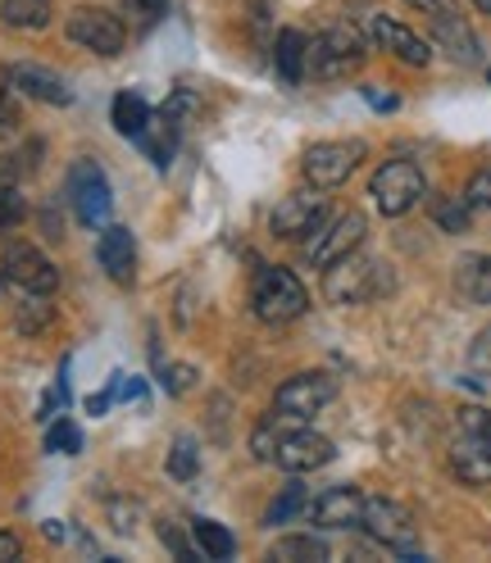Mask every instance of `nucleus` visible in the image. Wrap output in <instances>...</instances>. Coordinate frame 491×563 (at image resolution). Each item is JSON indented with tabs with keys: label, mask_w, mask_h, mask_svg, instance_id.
Here are the masks:
<instances>
[{
	"label": "nucleus",
	"mask_w": 491,
	"mask_h": 563,
	"mask_svg": "<svg viewBox=\"0 0 491 563\" xmlns=\"http://www.w3.org/2000/svg\"><path fill=\"white\" fill-rule=\"evenodd\" d=\"M251 309L255 319L269 323V328H283V323H296L301 313L309 309V291L301 287V277L283 264H264L255 273V287H251Z\"/></svg>",
	"instance_id": "1"
},
{
	"label": "nucleus",
	"mask_w": 491,
	"mask_h": 563,
	"mask_svg": "<svg viewBox=\"0 0 491 563\" xmlns=\"http://www.w3.org/2000/svg\"><path fill=\"white\" fill-rule=\"evenodd\" d=\"M364 59H369V42L356 23H337L309 42L314 78H350V74H360Z\"/></svg>",
	"instance_id": "2"
},
{
	"label": "nucleus",
	"mask_w": 491,
	"mask_h": 563,
	"mask_svg": "<svg viewBox=\"0 0 491 563\" xmlns=\"http://www.w3.org/2000/svg\"><path fill=\"white\" fill-rule=\"evenodd\" d=\"M59 287V268L28 241H10L0 255V291L14 296H55Z\"/></svg>",
	"instance_id": "3"
},
{
	"label": "nucleus",
	"mask_w": 491,
	"mask_h": 563,
	"mask_svg": "<svg viewBox=\"0 0 491 563\" xmlns=\"http://www.w3.org/2000/svg\"><path fill=\"white\" fill-rule=\"evenodd\" d=\"M369 196L378 200V209H382L388 219H401V214H410V209L428 196L424 168H418L414 159H388V164L373 173Z\"/></svg>",
	"instance_id": "4"
},
{
	"label": "nucleus",
	"mask_w": 491,
	"mask_h": 563,
	"mask_svg": "<svg viewBox=\"0 0 491 563\" xmlns=\"http://www.w3.org/2000/svg\"><path fill=\"white\" fill-rule=\"evenodd\" d=\"M68 200H74V214L83 228H105L110 223V209H114V191L110 178L100 173L96 159H78L68 168Z\"/></svg>",
	"instance_id": "5"
},
{
	"label": "nucleus",
	"mask_w": 491,
	"mask_h": 563,
	"mask_svg": "<svg viewBox=\"0 0 491 563\" xmlns=\"http://www.w3.org/2000/svg\"><path fill=\"white\" fill-rule=\"evenodd\" d=\"M378 291H382V287H378V264L364 260L360 251H350V255H341V260H332V264L324 268V296H328L332 305H341V309L364 305V300H373Z\"/></svg>",
	"instance_id": "6"
},
{
	"label": "nucleus",
	"mask_w": 491,
	"mask_h": 563,
	"mask_svg": "<svg viewBox=\"0 0 491 563\" xmlns=\"http://www.w3.org/2000/svg\"><path fill=\"white\" fill-rule=\"evenodd\" d=\"M64 32H68V42H78L83 51L105 55V59H114V55L128 46V27H123V19L110 14V10H100V5H78L74 14H68Z\"/></svg>",
	"instance_id": "7"
},
{
	"label": "nucleus",
	"mask_w": 491,
	"mask_h": 563,
	"mask_svg": "<svg viewBox=\"0 0 491 563\" xmlns=\"http://www.w3.org/2000/svg\"><path fill=\"white\" fill-rule=\"evenodd\" d=\"M360 159H364V141H314L305 151V183L332 191L360 168Z\"/></svg>",
	"instance_id": "8"
},
{
	"label": "nucleus",
	"mask_w": 491,
	"mask_h": 563,
	"mask_svg": "<svg viewBox=\"0 0 491 563\" xmlns=\"http://www.w3.org/2000/svg\"><path fill=\"white\" fill-rule=\"evenodd\" d=\"M364 232H369L364 214H360V209H350V214H341V219H324V228H314V232L301 241V251H305V260H314L319 268H328L332 260L360 251Z\"/></svg>",
	"instance_id": "9"
},
{
	"label": "nucleus",
	"mask_w": 491,
	"mask_h": 563,
	"mask_svg": "<svg viewBox=\"0 0 491 563\" xmlns=\"http://www.w3.org/2000/svg\"><path fill=\"white\" fill-rule=\"evenodd\" d=\"M360 522H364V532H369L378 545H388V550H396V554H405V550H414V545H418V527H414V514H410L401 500H388V496H369V500H364V514H360Z\"/></svg>",
	"instance_id": "10"
},
{
	"label": "nucleus",
	"mask_w": 491,
	"mask_h": 563,
	"mask_svg": "<svg viewBox=\"0 0 491 563\" xmlns=\"http://www.w3.org/2000/svg\"><path fill=\"white\" fill-rule=\"evenodd\" d=\"M324 219H328V200L319 196V187H301L273 209L269 228L283 241H305L314 228H324Z\"/></svg>",
	"instance_id": "11"
},
{
	"label": "nucleus",
	"mask_w": 491,
	"mask_h": 563,
	"mask_svg": "<svg viewBox=\"0 0 491 563\" xmlns=\"http://www.w3.org/2000/svg\"><path fill=\"white\" fill-rule=\"evenodd\" d=\"M332 400H337V377L332 373H296V377H287L283 386H277L273 409L305 422V418H314Z\"/></svg>",
	"instance_id": "12"
},
{
	"label": "nucleus",
	"mask_w": 491,
	"mask_h": 563,
	"mask_svg": "<svg viewBox=\"0 0 491 563\" xmlns=\"http://www.w3.org/2000/svg\"><path fill=\"white\" fill-rule=\"evenodd\" d=\"M332 441L328 437H319V432H305L301 422H292V428L277 437V445H273V460L269 464H277V468H287V473H314V468H328L332 464Z\"/></svg>",
	"instance_id": "13"
},
{
	"label": "nucleus",
	"mask_w": 491,
	"mask_h": 563,
	"mask_svg": "<svg viewBox=\"0 0 491 563\" xmlns=\"http://www.w3.org/2000/svg\"><path fill=\"white\" fill-rule=\"evenodd\" d=\"M369 37H373V46L378 51H388V55H396L401 64H410V68H428L433 64V46L418 37L414 27H405L401 19H388V14H373L369 19Z\"/></svg>",
	"instance_id": "14"
},
{
	"label": "nucleus",
	"mask_w": 491,
	"mask_h": 563,
	"mask_svg": "<svg viewBox=\"0 0 491 563\" xmlns=\"http://www.w3.org/2000/svg\"><path fill=\"white\" fill-rule=\"evenodd\" d=\"M309 522L314 527H328V532H341V527H356L360 514H364V496H360V486H328L319 500H309L305 505Z\"/></svg>",
	"instance_id": "15"
},
{
	"label": "nucleus",
	"mask_w": 491,
	"mask_h": 563,
	"mask_svg": "<svg viewBox=\"0 0 491 563\" xmlns=\"http://www.w3.org/2000/svg\"><path fill=\"white\" fill-rule=\"evenodd\" d=\"M96 260H100L105 273H110V282L128 287V282L137 277V241H132V232L123 223H110L96 241Z\"/></svg>",
	"instance_id": "16"
},
{
	"label": "nucleus",
	"mask_w": 491,
	"mask_h": 563,
	"mask_svg": "<svg viewBox=\"0 0 491 563\" xmlns=\"http://www.w3.org/2000/svg\"><path fill=\"white\" fill-rule=\"evenodd\" d=\"M428 23H433V37H437L441 51H450L460 64H478V37H473V27L460 19V10H455V5L433 10Z\"/></svg>",
	"instance_id": "17"
},
{
	"label": "nucleus",
	"mask_w": 491,
	"mask_h": 563,
	"mask_svg": "<svg viewBox=\"0 0 491 563\" xmlns=\"http://www.w3.org/2000/svg\"><path fill=\"white\" fill-rule=\"evenodd\" d=\"M178 136H183V119L173 114V110H160L151 114V123L142 128V136H137V146H142L151 155L155 168H168L173 155H178Z\"/></svg>",
	"instance_id": "18"
},
{
	"label": "nucleus",
	"mask_w": 491,
	"mask_h": 563,
	"mask_svg": "<svg viewBox=\"0 0 491 563\" xmlns=\"http://www.w3.org/2000/svg\"><path fill=\"white\" fill-rule=\"evenodd\" d=\"M10 87L32 96V100H46V104H68L74 100L68 82L59 74H51V68H37V64H14L10 68Z\"/></svg>",
	"instance_id": "19"
},
{
	"label": "nucleus",
	"mask_w": 491,
	"mask_h": 563,
	"mask_svg": "<svg viewBox=\"0 0 491 563\" xmlns=\"http://www.w3.org/2000/svg\"><path fill=\"white\" fill-rule=\"evenodd\" d=\"M273 68H277V78H283L287 87L305 82V68H309V42H305V32H296V27L277 32V42H273Z\"/></svg>",
	"instance_id": "20"
},
{
	"label": "nucleus",
	"mask_w": 491,
	"mask_h": 563,
	"mask_svg": "<svg viewBox=\"0 0 491 563\" xmlns=\"http://www.w3.org/2000/svg\"><path fill=\"white\" fill-rule=\"evenodd\" d=\"M455 287L473 305H491V255H469L455 268Z\"/></svg>",
	"instance_id": "21"
},
{
	"label": "nucleus",
	"mask_w": 491,
	"mask_h": 563,
	"mask_svg": "<svg viewBox=\"0 0 491 563\" xmlns=\"http://www.w3.org/2000/svg\"><path fill=\"white\" fill-rule=\"evenodd\" d=\"M110 119H114V132H119V136L137 141V136H142V128L151 123V104H146L142 96L123 91V96H114V104H110Z\"/></svg>",
	"instance_id": "22"
},
{
	"label": "nucleus",
	"mask_w": 491,
	"mask_h": 563,
	"mask_svg": "<svg viewBox=\"0 0 491 563\" xmlns=\"http://www.w3.org/2000/svg\"><path fill=\"white\" fill-rule=\"evenodd\" d=\"M192 537H196V550L205 554V559H232L237 554V537L228 532L223 522H215V518H196L192 522Z\"/></svg>",
	"instance_id": "23"
},
{
	"label": "nucleus",
	"mask_w": 491,
	"mask_h": 563,
	"mask_svg": "<svg viewBox=\"0 0 491 563\" xmlns=\"http://www.w3.org/2000/svg\"><path fill=\"white\" fill-rule=\"evenodd\" d=\"M0 19L10 27H46L51 23V0H0Z\"/></svg>",
	"instance_id": "24"
},
{
	"label": "nucleus",
	"mask_w": 491,
	"mask_h": 563,
	"mask_svg": "<svg viewBox=\"0 0 491 563\" xmlns=\"http://www.w3.org/2000/svg\"><path fill=\"white\" fill-rule=\"evenodd\" d=\"M51 319H55L51 296H19V305H14V328H19L23 336L51 328Z\"/></svg>",
	"instance_id": "25"
},
{
	"label": "nucleus",
	"mask_w": 491,
	"mask_h": 563,
	"mask_svg": "<svg viewBox=\"0 0 491 563\" xmlns=\"http://www.w3.org/2000/svg\"><path fill=\"white\" fill-rule=\"evenodd\" d=\"M269 559H283V563H319V559H328V545H324L319 537H283V541L269 550Z\"/></svg>",
	"instance_id": "26"
},
{
	"label": "nucleus",
	"mask_w": 491,
	"mask_h": 563,
	"mask_svg": "<svg viewBox=\"0 0 491 563\" xmlns=\"http://www.w3.org/2000/svg\"><path fill=\"white\" fill-rule=\"evenodd\" d=\"M455 437H460L465 445H473V450H482L487 454V460H491V413L487 409H460V432H455Z\"/></svg>",
	"instance_id": "27"
},
{
	"label": "nucleus",
	"mask_w": 491,
	"mask_h": 563,
	"mask_svg": "<svg viewBox=\"0 0 491 563\" xmlns=\"http://www.w3.org/2000/svg\"><path fill=\"white\" fill-rule=\"evenodd\" d=\"M433 219H437L446 232H455V236H460V232H469L473 209H469L460 196H437V200H433Z\"/></svg>",
	"instance_id": "28"
},
{
	"label": "nucleus",
	"mask_w": 491,
	"mask_h": 563,
	"mask_svg": "<svg viewBox=\"0 0 491 563\" xmlns=\"http://www.w3.org/2000/svg\"><path fill=\"white\" fill-rule=\"evenodd\" d=\"M200 468V454H196V441L192 437H178L168 450V477H178V482H192Z\"/></svg>",
	"instance_id": "29"
},
{
	"label": "nucleus",
	"mask_w": 491,
	"mask_h": 563,
	"mask_svg": "<svg viewBox=\"0 0 491 563\" xmlns=\"http://www.w3.org/2000/svg\"><path fill=\"white\" fill-rule=\"evenodd\" d=\"M305 505H309V496H305V486H301V482H292V486L283 490V496H277V500L269 505L264 522H269V527H277V522H287V518H296V514H301Z\"/></svg>",
	"instance_id": "30"
},
{
	"label": "nucleus",
	"mask_w": 491,
	"mask_h": 563,
	"mask_svg": "<svg viewBox=\"0 0 491 563\" xmlns=\"http://www.w3.org/2000/svg\"><path fill=\"white\" fill-rule=\"evenodd\" d=\"M46 450H51V454H78V450H83V432H78V422H68V418L51 422V432H46Z\"/></svg>",
	"instance_id": "31"
},
{
	"label": "nucleus",
	"mask_w": 491,
	"mask_h": 563,
	"mask_svg": "<svg viewBox=\"0 0 491 563\" xmlns=\"http://www.w3.org/2000/svg\"><path fill=\"white\" fill-rule=\"evenodd\" d=\"M469 209H491V164H482L473 178L465 183V196H460Z\"/></svg>",
	"instance_id": "32"
},
{
	"label": "nucleus",
	"mask_w": 491,
	"mask_h": 563,
	"mask_svg": "<svg viewBox=\"0 0 491 563\" xmlns=\"http://www.w3.org/2000/svg\"><path fill=\"white\" fill-rule=\"evenodd\" d=\"M19 223H23V196L19 187H10V191H0V236L14 232Z\"/></svg>",
	"instance_id": "33"
},
{
	"label": "nucleus",
	"mask_w": 491,
	"mask_h": 563,
	"mask_svg": "<svg viewBox=\"0 0 491 563\" xmlns=\"http://www.w3.org/2000/svg\"><path fill=\"white\" fill-rule=\"evenodd\" d=\"M14 123H19V110L10 100V74H0V136L14 132Z\"/></svg>",
	"instance_id": "34"
},
{
	"label": "nucleus",
	"mask_w": 491,
	"mask_h": 563,
	"mask_svg": "<svg viewBox=\"0 0 491 563\" xmlns=\"http://www.w3.org/2000/svg\"><path fill=\"white\" fill-rule=\"evenodd\" d=\"M469 364L482 368V373H491V323L473 336V345H469Z\"/></svg>",
	"instance_id": "35"
},
{
	"label": "nucleus",
	"mask_w": 491,
	"mask_h": 563,
	"mask_svg": "<svg viewBox=\"0 0 491 563\" xmlns=\"http://www.w3.org/2000/svg\"><path fill=\"white\" fill-rule=\"evenodd\" d=\"M160 541H164L173 554H178V559H196V554H200V550H192V545H187V537H183L173 522H160Z\"/></svg>",
	"instance_id": "36"
},
{
	"label": "nucleus",
	"mask_w": 491,
	"mask_h": 563,
	"mask_svg": "<svg viewBox=\"0 0 491 563\" xmlns=\"http://www.w3.org/2000/svg\"><path fill=\"white\" fill-rule=\"evenodd\" d=\"M192 382H196V373H192L187 364H173V368L164 373V386H168V391H173V396H183V391H187V386H192Z\"/></svg>",
	"instance_id": "37"
},
{
	"label": "nucleus",
	"mask_w": 491,
	"mask_h": 563,
	"mask_svg": "<svg viewBox=\"0 0 491 563\" xmlns=\"http://www.w3.org/2000/svg\"><path fill=\"white\" fill-rule=\"evenodd\" d=\"M23 554V541L14 537V532H0V563H6V559H19Z\"/></svg>",
	"instance_id": "38"
},
{
	"label": "nucleus",
	"mask_w": 491,
	"mask_h": 563,
	"mask_svg": "<svg viewBox=\"0 0 491 563\" xmlns=\"http://www.w3.org/2000/svg\"><path fill=\"white\" fill-rule=\"evenodd\" d=\"M364 100L373 104V110H396V104H401V100H396L392 91H388V96H382V91H373V87H364Z\"/></svg>",
	"instance_id": "39"
},
{
	"label": "nucleus",
	"mask_w": 491,
	"mask_h": 563,
	"mask_svg": "<svg viewBox=\"0 0 491 563\" xmlns=\"http://www.w3.org/2000/svg\"><path fill=\"white\" fill-rule=\"evenodd\" d=\"M10 187H19V164L0 159V191H10Z\"/></svg>",
	"instance_id": "40"
},
{
	"label": "nucleus",
	"mask_w": 491,
	"mask_h": 563,
	"mask_svg": "<svg viewBox=\"0 0 491 563\" xmlns=\"http://www.w3.org/2000/svg\"><path fill=\"white\" fill-rule=\"evenodd\" d=\"M110 400H114V386H110V391H100V396H91L87 409H91V413H105V409H110Z\"/></svg>",
	"instance_id": "41"
},
{
	"label": "nucleus",
	"mask_w": 491,
	"mask_h": 563,
	"mask_svg": "<svg viewBox=\"0 0 491 563\" xmlns=\"http://www.w3.org/2000/svg\"><path fill=\"white\" fill-rule=\"evenodd\" d=\"M414 10H424V14H433V10H446V5H455V0H410Z\"/></svg>",
	"instance_id": "42"
},
{
	"label": "nucleus",
	"mask_w": 491,
	"mask_h": 563,
	"mask_svg": "<svg viewBox=\"0 0 491 563\" xmlns=\"http://www.w3.org/2000/svg\"><path fill=\"white\" fill-rule=\"evenodd\" d=\"M137 5L146 10V19H160V14H164V5H168V0H137Z\"/></svg>",
	"instance_id": "43"
},
{
	"label": "nucleus",
	"mask_w": 491,
	"mask_h": 563,
	"mask_svg": "<svg viewBox=\"0 0 491 563\" xmlns=\"http://www.w3.org/2000/svg\"><path fill=\"white\" fill-rule=\"evenodd\" d=\"M473 5H478L482 14H491V0H473Z\"/></svg>",
	"instance_id": "44"
},
{
	"label": "nucleus",
	"mask_w": 491,
	"mask_h": 563,
	"mask_svg": "<svg viewBox=\"0 0 491 563\" xmlns=\"http://www.w3.org/2000/svg\"><path fill=\"white\" fill-rule=\"evenodd\" d=\"M487 78H491V74H487Z\"/></svg>",
	"instance_id": "45"
}]
</instances>
